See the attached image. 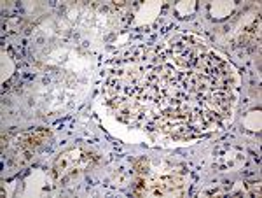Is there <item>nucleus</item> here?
Segmentation results:
<instances>
[{
  "label": "nucleus",
  "instance_id": "obj_1",
  "mask_svg": "<svg viewBox=\"0 0 262 198\" xmlns=\"http://www.w3.org/2000/svg\"><path fill=\"white\" fill-rule=\"evenodd\" d=\"M96 162H98V156L93 153H88V151H82V149L67 151V153L60 154V158L54 162L53 175L58 181L65 183V181H69L70 177H74V175L91 168Z\"/></svg>",
  "mask_w": 262,
  "mask_h": 198
},
{
  "label": "nucleus",
  "instance_id": "obj_2",
  "mask_svg": "<svg viewBox=\"0 0 262 198\" xmlns=\"http://www.w3.org/2000/svg\"><path fill=\"white\" fill-rule=\"evenodd\" d=\"M51 137V133L48 130H30V132H25L21 135L16 137V149H23V151H33L39 146L44 144L46 141Z\"/></svg>",
  "mask_w": 262,
  "mask_h": 198
}]
</instances>
